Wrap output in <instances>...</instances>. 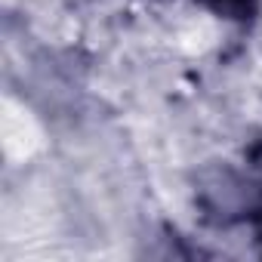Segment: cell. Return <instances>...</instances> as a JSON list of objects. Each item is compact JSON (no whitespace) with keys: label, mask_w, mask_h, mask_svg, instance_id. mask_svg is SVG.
<instances>
[{"label":"cell","mask_w":262,"mask_h":262,"mask_svg":"<svg viewBox=\"0 0 262 262\" xmlns=\"http://www.w3.org/2000/svg\"><path fill=\"white\" fill-rule=\"evenodd\" d=\"M194 201L210 222L231 225L262 210V188L228 164H210L194 176Z\"/></svg>","instance_id":"obj_1"},{"label":"cell","mask_w":262,"mask_h":262,"mask_svg":"<svg viewBox=\"0 0 262 262\" xmlns=\"http://www.w3.org/2000/svg\"><path fill=\"white\" fill-rule=\"evenodd\" d=\"M198 4L228 22H253L259 13V0H198Z\"/></svg>","instance_id":"obj_2"}]
</instances>
